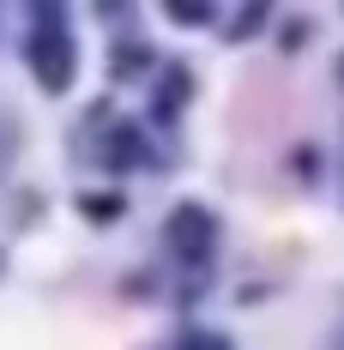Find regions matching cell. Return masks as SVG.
I'll list each match as a JSON object with an SVG mask.
<instances>
[{
    "mask_svg": "<svg viewBox=\"0 0 344 350\" xmlns=\"http://www.w3.org/2000/svg\"><path fill=\"white\" fill-rule=\"evenodd\" d=\"M31 67H36V79H42L49 91H61V85H67V72H72L67 36L55 31V12H42V31L31 36Z\"/></svg>",
    "mask_w": 344,
    "mask_h": 350,
    "instance_id": "cell-1",
    "label": "cell"
},
{
    "mask_svg": "<svg viewBox=\"0 0 344 350\" xmlns=\"http://www.w3.org/2000/svg\"><path fill=\"white\" fill-rule=\"evenodd\" d=\"M170 242L181 247V254H187V260H200V254H206V242H211V217L200 206H181L170 217Z\"/></svg>",
    "mask_w": 344,
    "mask_h": 350,
    "instance_id": "cell-2",
    "label": "cell"
},
{
    "mask_svg": "<svg viewBox=\"0 0 344 350\" xmlns=\"http://www.w3.org/2000/svg\"><path fill=\"white\" fill-rule=\"evenodd\" d=\"M181 350H224V338H211V332H194Z\"/></svg>",
    "mask_w": 344,
    "mask_h": 350,
    "instance_id": "cell-3",
    "label": "cell"
},
{
    "mask_svg": "<svg viewBox=\"0 0 344 350\" xmlns=\"http://www.w3.org/2000/svg\"><path fill=\"white\" fill-rule=\"evenodd\" d=\"M170 18H181V25H200V18H206V6H170Z\"/></svg>",
    "mask_w": 344,
    "mask_h": 350,
    "instance_id": "cell-4",
    "label": "cell"
}]
</instances>
